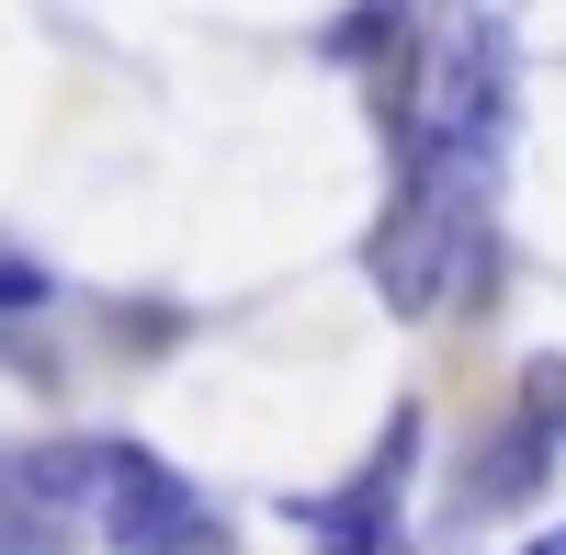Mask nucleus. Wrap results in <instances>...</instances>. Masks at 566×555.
<instances>
[{
	"label": "nucleus",
	"instance_id": "obj_5",
	"mask_svg": "<svg viewBox=\"0 0 566 555\" xmlns=\"http://www.w3.org/2000/svg\"><path fill=\"white\" fill-rule=\"evenodd\" d=\"M34 306H45V261L0 239V317H34Z\"/></svg>",
	"mask_w": 566,
	"mask_h": 555
},
{
	"label": "nucleus",
	"instance_id": "obj_4",
	"mask_svg": "<svg viewBox=\"0 0 566 555\" xmlns=\"http://www.w3.org/2000/svg\"><path fill=\"white\" fill-rule=\"evenodd\" d=\"M544 465H555V431L533 420V408H510V431L476 453V477H464V511H522V499L544 488Z\"/></svg>",
	"mask_w": 566,
	"mask_h": 555
},
{
	"label": "nucleus",
	"instance_id": "obj_7",
	"mask_svg": "<svg viewBox=\"0 0 566 555\" xmlns=\"http://www.w3.org/2000/svg\"><path fill=\"white\" fill-rule=\"evenodd\" d=\"M317 555H408V533H340V544H317Z\"/></svg>",
	"mask_w": 566,
	"mask_h": 555
},
{
	"label": "nucleus",
	"instance_id": "obj_6",
	"mask_svg": "<svg viewBox=\"0 0 566 555\" xmlns=\"http://www.w3.org/2000/svg\"><path fill=\"white\" fill-rule=\"evenodd\" d=\"M397 12H408V0H352V45L363 34H397Z\"/></svg>",
	"mask_w": 566,
	"mask_h": 555
},
{
	"label": "nucleus",
	"instance_id": "obj_1",
	"mask_svg": "<svg viewBox=\"0 0 566 555\" xmlns=\"http://www.w3.org/2000/svg\"><path fill=\"white\" fill-rule=\"evenodd\" d=\"M510 114H522V34H510L499 0H453L431 23V57H419L408 125H397V181L442 193L464 227H488L499 159H510Z\"/></svg>",
	"mask_w": 566,
	"mask_h": 555
},
{
	"label": "nucleus",
	"instance_id": "obj_2",
	"mask_svg": "<svg viewBox=\"0 0 566 555\" xmlns=\"http://www.w3.org/2000/svg\"><path fill=\"white\" fill-rule=\"evenodd\" d=\"M91 522H103L114 555H239L227 522L205 511V488L170 465L148 442H103V499H91Z\"/></svg>",
	"mask_w": 566,
	"mask_h": 555
},
{
	"label": "nucleus",
	"instance_id": "obj_8",
	"mask_svg": "<svg viewBox=\"0 0 566 555\" xmlns=\"http://www.w3.org/2000/svg\"><path fill=\"white\" fill-rule=\"evenodd\" d=\"M522 555H566V522H555V533H533V544H522Z\"/></svg>",
	"mask_w": 566,
	"mask_h": 555
},
{
	"label": "nucleus",
	"instance_id": "obj_3",
	"mask_svg": "<svg viewBox=\"0 0 566 555\" xmlns=\"http://www.w3.org/2000/svg\"><path fill=\"white\" fill-rule=\"evenodd\" d=\"M103 499V442H34L0 453V555H69Z\"/></svg>",
	"mask_w": 566,
	"mask_h": 555
}]
</instances>
